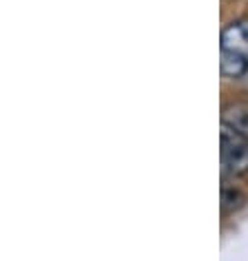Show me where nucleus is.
I'll return each mask as SVG.
<instances>
[{"instance_id":"1","label":"nucleus","mask_w":248,"mask_h":261,"mask_svg":"<svg viewBox=\"0 0 248 261\" xmlns=\"http://www.w3.org/2000/svg\"><path fill=\"white\" fill-rule=\"evenodd\" d=\"M219 69L224 77H239L248 71V20L231 22L221 31Z\"/></svg>"},{"instance_id":"2","label":"nucleus","mask_w":248,"mask_h":261,"mask_svg":"<svg viewBox=\"0 0 248 261\" xmlns=\"http://www.w3.org/2000/svg\"><path fill=\"white\" fill-rule=\"evenodd\" d=\"M219 162L224 175L248 173V135L221 124L219 133Z\"/></svg>"},{"instance_id":"4","label":"nucleus","mask_w":248,"mask_h":261,"mask_svg":"<svg viewBox=\"0 0 248 261\" xmlns=\"http://www.w3.org/2000/svg\"><path fill=\"white\" fill-rule=\"evenodd\" d=\"M244 197L237 193V191H231V188H224L221 191V211L224 213H231V211H237L241 206Z\"/></svg>"},{"instance_id":"3","label":"nucleus","mask_w":248,"mask_h":261,"mask_svg":"<svg viewBox=\"0 0 248 261\" xmlns=\"http://www.w3.org/2000/svg\"><path fill=\"white\" fill-rule=\"evenodd\" d=\"M221 124L228 128H233V130H239V133L248 135V107H244V104H235V107L224 109Z\"/></svg>"}]
</instances>
